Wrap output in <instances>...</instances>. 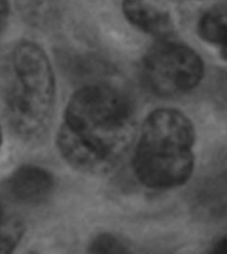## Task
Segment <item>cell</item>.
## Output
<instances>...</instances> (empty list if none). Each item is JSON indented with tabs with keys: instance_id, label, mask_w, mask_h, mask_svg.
Listing matches in <instances>:
<instances>
[{
	"instance_id": "30bf717a",
	"label": "cell",
	"mask_w": 227,
	"mask_h": 254,
	"mask_svg": "<svg viewBox=\"0 0 227 254\" xmlns=\"http://www.w3.org/2000/svg\"><path fill=\"white\" fill-rule=\"evenodd\" d=\"M209 254H227V237H223L222 240H219L213 249L209 252Z\"/></svg>"
},
{
	"instance_id": "7a4b0ae2",
	"label": "cell",
	"mask_w": 227,
	"mask_h": 254,
	"mask_svg": "<svg viewBox=\"0 0 227 254\" xmlns=\"http://www.w3.org/2000/svg\"><path fill=\"white\" fill-rule=\"evenodd\" d=\"M55 104V77L50 59L33 42L11 51L5 81V113L12 129L25 140L48 130Z\"/></svg>"
},
{
	"instance_id": "9c48e42d",
	"label": "cell",
	"mask_w": 227,
	"mask_h": 254,
	"mask_svg": "<svg viewBox=\"0 0 227 254\" xmlns=\"http://www.w3.org/2000/svg\"><path fill=\"white\" fill-rule=\"evenodd\" d=\"M88 254H132L120 238L113 234H100L91 242Z\"/></svg>"
},
{
	"instance_id": "ba28073f",
	"label": "cell",
	"mask_w": 227,
	"mask_h": 254,
	"mask_svg": "<svg viewBox=\"0 0 227 254\" xmlns=\"http://www.w3.org/2000/svg\"><path fill=\"white\" fill-rule=\"evenodd\" d=\"M24 233V225L17 218L0 220V254H13Z\"/></svg>"
},
{
	"instance_id": "8fae6325",
	"label": "cell",
	"mask_w": 227,
	"mask_h": 254,
	"mask_svg": "<svg viewBox=\"0 0 227 254\" xmlns=\"http://www.w3.org/2000/svg\"><path fill=\"white\" fill-rule=\"evenodd\" d=\"M7 9H8L7 0H0V28H1V24L4 23L5 16H7Z\"/></svg>"
},
{
	"instance_id": "3957f363",
	"label": "cell",
	"mask_w": 227,
	"mask_h": 254,
	"mask_svg": "<svg viewBox=\"0 0 227 254\" xmlns=\"http://www.w3.org/2000/svg\"><path fill=\"white\" fill-rule=\"evenodd\" d=\"M194 129L182 113L161 109L145 121L134 154V171L146 187H177L194 168Z\"/></svg>"
},
{
	"instance_id": "7c38bea8",
	"label": "cell",
	"mask_w": 227,
	"mask_h": 254,
	"mask_svg": "<svg viewBox=\"0 0 227 254\" xmlns=\"http://www.w3.org/2000/svg\"><path fill=\"white\" fill-rule=\"evenodd\" d=\"M0 144H1V130H0Z\"/></svg>"
},
{
	"instance_id": "277c9868",
	"label": "cell",
	"mask_w": 227,
	"mask_h": 254,
	"mask_svg": "<svg viewBox=\"0 0 227 254\" xmlns=\"http://www.w3.org/2000/svg\"><path fill=\"white\" fill-rule=\"evenodd\" d=\"M201 59L189 47L160 40L144 60V77L148 87L161 96L181 95L197 87L202 77Z\"/></svg>"
},
{
	"instance_id": "8992f818",
	"label": "cell",
	"mask_w": 227,
	"mask_h": 254,
	"mask_svg": "<svg viewBox=\"0 0 227 254\" xmlns=\"http://www.w3.org/2000/svg\"><path fill=\"white\" fill-rule=\"evenodd\" d=\"M7 187L11 196L17 201L35 204L50 196L54 188V177L43 168L24 165L9 176Z\"/></svg>"
},
{
	"instance_id": "6da1fadb",
	"label": "cell",
	"mask_w": 227,
	"mask_h": 254,
	"mask_svg": "<svg viewBox=\"0 0 227 254\" xmlns=\"http://www.w3.org/2000/svg\"><path fill=\"white\" fill-rule=\"evenodd\" d=\"M133 109L116 88L92 84L74 93L57 133L62 158L76 171H108L124 153L132 136Z\"/></svg>"
},
{
	"instance_id": "5b68a950",
	"label": "cell",
	"mask_w": 227,
	"mask_h": 254,
	"mask_svg": "<svg viewBox=\"0 0 227 254\" xmlns=\"http://www.w3.org/2000/svg\"><path fill=\"white\" fill-rule=\"evenodd\" d=\"M122 11L134 27L158 40L170 39L175 31V17L169 0H124Z\"/></svg>"
},
{
	"instance_id": "52a82bcc",
	"label": "cell",
	"mask_w": 227,
	"mask_h": 254,
	"mask_svg": "<svg viewBox=\"0 0 227 254\" xmlns=\"http://www.w3.org/2000/svg\"><path fill=\"white\" fill-rule=\"evenodd\" d=\"M199 35L227 60V9H211L201 17Z\"/></svg>"
}]
</instances>
